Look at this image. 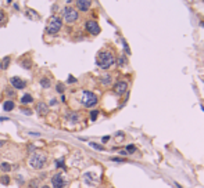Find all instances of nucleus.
I'll return each mask as SVG.
<instances>
[{
    "label": "nucleus",
    "instance_id": "obj_1",
    "mask_svg": "<svg viewBox=\"0 0 204 188\" xmlns=\"http://www.w3.org/2000/svg\"><path fill=\"white\" fill-rule=\"evenodd\" d=\"M96 64L102 69H110L115 64V57L110 50H102L96 57Z\"/></svg>",
    "mask_w": 204,
    "mask_h": 188
},
{
    "label": "nucleus",
    "instance_id": "obj_2",
    "mask_svg": "<svg viewBox=\"0 0 204 188\" xmlns=\"http://www.w3.org/2000/svg\"><path fill=\"white\" fill-rule=\"evenodd\" d=\"M63 28V20L57 15H52L47 20V25H46V33L47 35H57Z\"/></svg>",
    "mask_w": 204,
    "mask_h": 188
},
{
    "label": "nucleus",
    "instance_id": "obj_3",
    "mask_svg": "<svg viewBox=\"0 0 204 188\" xmlns=\"http://www.w3.org/2000/svg\"><path fill=\"white\" fill-rule=\"evenodd\" d=\"M47 162V156L45 155V154L42 152H33L32 155H31L29 158V166L32 169H35V170H40V169L45 167V165H46Z\"/></svg>",
    "mask_w": 204,
    "mask_h": 188
},
{
    "label": "nucleus",
    "instance_id": "obj_4",
    "mask_svg": "<svg viewBox=\"0 0 204 188\" xmlns=\"http://www.w3.org/2000/svg\"><path fill=\"white\" fill-rule=\"evenodd\" d=\"M79 100H81V104L86 108H93L97 102H99L97 96H96L95 93H92V91H89V90H83L82 93H81Z\"/></svg>",
    "mask_w": 204,
    "mask_h": 188
},
{
    "label": "nucleus",
    "instance_id": "obj_5",
    "mask_svg": "<svg viewBox=\"0 0 204 188\" xmlns=\"http://www.w3.org/2000/svg\"><path fill=\"white\" fill-rule=\"evenodd\" d=\"M61 17H63V20L65 24H74L76 20H78V11H76V8H74V7H64L63 11H61Z\"/></svg>",
    "mask_w": 204,
    "mask_h": 188
},
{
    "label": "nucleus",
    "instance_id": "obj_6",
    "mask_svg": "<svg viewBox=\"0 0 204 188\" xmlns=\"http://www.w3.org/2000/svg\"><path fill=\"white\" fill-rule=\"evenodd\" d=\"M68 181H67V178L64 177L63 173L57 172L56 174L52 177V187L53 188H65Z\"/></svg>",
    "mask_w": 204,
    "mask_h": 188
},
{
    "label": "nucleus",
    "instance_id": "obj_7",
    "mask_svg": "<svg viewBox=\"0 0 204 188\" xmlns=\"http://www.w3.org/2000/svg\"><path fill=\"white\" fill-rule=\"evenodd\" d=\"M85 29H86V32L90 33V35H93V36L99 35L100 31H102V29H100V26H99V24L96 22V21H86Z\"/></svg>",
    "mask_w": 204,
    "mask_h": 188
},
{
    "label": "nucleus",
    "instance_id": "obj_8",
    "mask_svg": "<svg viewBox=\"0 0 204 188\" xmlns=\"http://www.w3.org/2000/svg\"><path fill=\"white\" fill-rule=\"evenodd\" d=\"M83 181H85L86 185H89V187H95V185H97V183H99V177H97L95 173L88 172L83 174Z\"/></svg>",
    "mask_w": 204,
    "mask_h": 188
},
{
    "label": "nucleus",
    "instance_id": "obj_9",
    "mask_svg": "<svg viewBox=\"0 0 204 188\" xmlns=\"http://www.w3.org/2000/svg\"><path fill=\"white\" fill-rule=\"evenodd\" d=\"M114 93L117 94V96H124V94L128 91V83H126L125 80H119L117 82V83L114 84Z\"/></svg>",
    "mask_w": 204,
    "mask_h": 188
},
{
    "label": "nucleus",
    "instance_id": "obj_10",
    "mask_svg": "<svg viewBox=\"0 0 204 188\" xmlns=\"http://www.w3.org/2000/svg\"><path fill=\"white\" fill-rule=\"evenodd\" d=\"M10 84L13 86L14 89H17V90H22V89L26 87V82L24 80V79L18 78V76H14V78L10 79Z\"/></svg>",
    "mask_w": 204,
    "mask_h": 188
},
{
    "label": "nucleus",
    "instance_id": "obj_11",
    "mask_svg": "<svg viewBox=\"0 0 204 188\" xmlns=\"http://www.w3.org/2000/svg\"><path fill=\"white\" fill-rule=\"evenodd\" d=\"M75 3H76V8L79 11H82V13H86L90 8V6H92L90 0H75Z\"/></svg>",
    "mask_w": 204,
    "mask_h": 188
},
{
    "label": "nucleus",
    "instance_id": "obj_12",
    "mask_svg": "<svg viewBox=\"0 0 204 188\" xmlns=\"http://www.w3.org/2000/svg\"><path fill=\"white\" fill-rule=\"evenodd\" d=\"M36 112L40 116H46V115L49 114V105H47L46 102H43V101H39L36 104Z\"/></svg>",
    "mask_w": 204,
    "mask_h": 188
},
{
    "label": "nucleus",
    "instance_id": "obj_13",
    "mask_svg": "<svg viewBox=\"0 0 204 188\" xmlns=\"http://www.w3.org/2000/svg\"><path fill=\"white\" fill-rule=\"evenodd\" d=\"M25 15L29 18V20H40V15L38 14V11L32 10V8H28L25 13Z\"/></svg>",
    "mask_w": 204,
    "mask_h": 188
},
{
    "label": "nucleus",
    "instance_id": "obj_14",
    "mask_svg": "<svg viewBox=\"0 0 204 188\" xmlns=\"http://www.w3.org/2000/svg\"><path fill=\"white\" fill-rule=\"evenodd\" d=\"M14 108H15V104H14L13 100H7L3 102V109L6 111V112H10V111H13Z\"/></svg>",
    "mask_w": 204,
    "mask_h": 188
},
{
    "label": "nucleus",
    "instance_id": "obj_15",
    "mask_svg": "<svg viewBox=\"0 0 204 188\" xmlns=\"http://www.w3.org/2000/svg\"><path fill=\"white\" fill-rule=\"evenodd\" d=\"M10 62H11V57L7 55V57H4V58L2 60V62H0V68L3 69V71H6V69L10 66Z\"/></svg>",
    "mask_w": 204,
    "mask_h": 188
},
{
    "label": "nucleus",
    "instance_id": "obj_16",
    "mask_svg": "<svg viewBox=\"0 0 204 188\" xmlns=\"http://www.w3.org/2000/svg\"><path fill=\"white\" fill-rule=\"evenodd\" d=\"M67 119H68L71 123H78L79 119H81V116H79L76 112H71V114L67 115Z\"/></svg>",
    "mask_w": 204,
    "mask_h": 188
},
{
    "label": "nucleus",
    "instance_id": "obj_17",
    "mask_svg": "<svg viewBox=\"0 0 204 188\" xmlns=\"http://www.w3.org/2000/svg\"><path fill=\"white\" fill-rule=\"evenodd\" d=\"M31 102H33V97L31 96V94H24L22 97H21V104L22 105H26V104H31Z\"/></svg>",
    "mask_w": 204,
    "mask_h": 188
},
{
    "label": "nucleus",
    "instance_id": "obj_18",
    "mask_svg": "<svg viewBox=\"0 0 204 188\" xmlns=\"http://www.w3.org/2000/svg\"><path fill=\"white\" fill-rule=\"evenodd\" d=\"M100 82H102L104 86H109V84H111V82H112V76L111 75H103L102 78H100Z\"/></svg>",
    "mask_w": 204,
    "mask_h": 188
},
{
    "label": "nucleus",
    "instance_id": "obj_19",
    "mask_svg": "<svg viewBox=\"0 0 204 188\" xmlns=\"http://www.w3.org/2000/svg\"><path fill=\"white\" fill-rule=\"evenodd\" d=\"M40 86H42L43 89H49L50 86H52V82H50L49 78H46V76H45V78L40 79Z\"/></svg>",
    "mask_w": 204,
    "mask_h": 188
},
{
    "label": "nucleus",
    "instance_id": "obj_20",
    "mask_svg": "<svg viewBox=\"0 0 204 188\" xmlns=\"http://www.w3.org/2000/svg\"><path fill=\"white\" fill-rule=\"evenodd\" d=\"M0 169H2L3 172L7 173V172H10L11 169H13V166H11L8 162H2V163H0Z\"/></svg>",
    "mask_w": 204,
    "mask_h": 188
},
{
    "label": "nucleus",
    "instance_id": "obj_21",
    "mask_svg": "<svg viewBox=\"0 0 204 188\" xmlns=\"http://www.w3.org/2000/svg\"><path fill=\"white\" fill-rule=\"evenodd\" d=\"M65 159L64 158H60L59 160H56V162H54V166H56V169H60V167H65Z\"/></svg>",
    "mask_w": 204,
    "mask_h": 188
},
{
    "label": "nucleus",
    "instance_id": "obj_22",
    "mask_svg": "<svg viewBox=\"0 0 204 188\" xmlns=\"http://www.w3.org/2000/svg\"><path fill=\"white\" fill-rule=\"evenodd\" d=\"M0 183H2V185H8L10 184V177L7 174H3L0 177Z\"/></svg>",
    "mask_w": 204,
    "mask_h": 188
},
{
    "label": "nucleus",
    "instance_id": "obj_23",
    "mask_svg": "<svg viewBox=\"0 0 204 188\" xmlns=\"http://www.w3.org/2000/svg\"><path fill=\"white\" fill-rule=\"evenodd\" d=\"M4 22H7V17L3 10H0V25H4Z\"/></svg>",
    "mask_w": 204,
    "mask_h": 188
},
{
    "label": "nucleus",
    "instance_id": "obj_24",
    "mask_svg": "<svg viewBox=\"0 0 204 188\" xmlns=\"http://www.w3.org/2000/svg\"><path fill=\"white\" fill-rule=\"evenodd\" d=\"M6 94H7V97H8V100H11V98L15 97V91H14L13 89H7V90H6Z\"/></svg>",
    "mask_w": 204,
    "mask_h": 188
},
{
    "label": "nucleus",
    "instance_id": "obj_25",
    "mask_svg": "<svg viewBox=\"0 0 204 188\" xmlns=\"http://www.w3.org/2000/svg\"><path fill=\"white\" fill-rule=\"evenodd\" d=\"M126 152H128V154H135L136 152V147L133 145V144H129V145L126 147Z\"/></svg>",
    "mask_w": 204,
    "mask_h": 188
},
{
    "label": "nucleus",
    "instance_id": "obj_26",
    "mask_svg": "<svg viewBox=\"0 0 204 188\" xmlns=\"http://www.w3.org/2000/svg\"><path fill=\"white\" fill-rule=\"evenodd\" d=\"M97 116H99V111H97V109H95V111H92V112H90V120H93V122H95V120L97 119Z\"/></svg>",
    "mask_w": 204,
    "mask_h": 188
},
{
    "label": "nucleus",
    "instance_id": "obj_27",
    "mask_svg": "<svg viewBox=\"0 0 204 188\" xmlns=\"http://www.w3.org/2000/svg\"><path fill=\"white\" fill-rule=\"evenodd\" d=\"M56 90L59 91V93H61V94H63V93H64V90H65V87H64V84H63V83H57Z\"/></svg>",
    "mask_w": 204,
    "mask_h": 188
},
{
    "label": "nucleus",
    "instance_id": "obj_28",
    "mask_svg": "<svg viewBox=\"0 0 204 188\" xmlns=\"http://www.w3.org/2000/svg\"><path fill=\"white\" fill-rule=\"evenodd\" d=\"M89 145L92 147V148H95V149H99V151H103V149H104V147H103V145H100V144H96V143H90Z\"/></svg>",
    "mask_w": 204,
    "mask_h": 188
},
{
    "label": "nucleus",
    "instance_id": "obj_29",
    "mask_svg": "<svg viewBox=\"0 0 204 188\" xmlns=\"http://www.w3.org/2000/svg\"><path fill=\"white\" fill-rule=\"evenodd\" d=\"M21 65H22L25 69H31V66H32V65H31V61H29V60H26V61H21Z\"/></svg>",
    "mask_w": 204,
    "mask_h": 188
},
{
    "label": "nucleus",
    "instance_id": "obj_30",
    "mask_svg": "<svg viewBox=\"0 0 204 188\" xmlns=\"http://www.w3.org/2000/svg\"><path fill=\"white\" fill-rule=\"evenodd\" d=\"M38 184H39V180H31V181H29V187L31 188H38V187H39Z\"/></svg>",
    "mask_w": 204,
    "mask_h": 188
},
{
    "label": "nucleus",
    "instance_id": "obj_31",
    "mask_svg": "<svg viewBox=\"0 0 204 188\" xmlns=\"http://www.w3.org/2000/svg\"><path fill=\"white\" fill-rule=\"evenodd\" d=\"M115 138H117V141H118V140H122L124 138V133H122V131H118V133L115 134Z\"/></svg>",
    "mask_w": 204,
    "mask_h": 188
},
{
    "label": "nucleus",
    "instance_id": "obj_32",
    "mask_svg": "<svg viewBox=\"0 0 204 188\" xmlns=\"http://www.w3.org/2000/svg\"><path fill=\"white\" fill-rule=\"evenodd\" d=\"M21 112H22V114H25V115H32V111L26 109V108H22V109H21Z\"/></svg>",
    "mask_w": 204,
    "mask_h": 188
},
{
    "label": "nucleus",
    "instance_id": "obj_33",
    "mask_svg": "<svg viewBox=\"0 0 204 188\" xmlns=\"http://www.w3.org/2000/svg\"><path fill=\"white\" fill-rule=\"evenodd\" d=\"M111 160H114V162H124L125 159H124V158H118V156H114V158H111Z\"/></svg>",
    "mask_w": 204,
    "mask_h": 188
},
{
    "label": "nucleus",
    "instance_id": "obj_34",
    "mask_svg": "<svg viewBox=\"0 0 204 188\" xmlns=\"http://www.w3.org/2000/svg\"><path fill=\"white\" fill-rule=\"evenodd\" d=\"M33 151H35V145H33V144H29V145H28V152L33 154Z\"/></svg>",
    "mask_w": 204,
    "mask_h": 188
},
{
    "label": "nucleus",
    "instance_id": "obj_35",
    "mask_svg": "<svg viewBox=\"0 0 204 188\" xmlns=\"http://www.w3.org/2000/svg\"><path fill=\"white\" fill-rule=\"evenodd\" d=\"M67 82H68V83H75L76 79L74 78V76H68V80H67Z\"/></svg>",
    "mask_w": 204,
    "mask_h": 188
},
{
    "label": "nucleus",
    "instance_id": "obj_36",
    "mask_svg": "<svg viewBox=\"0 0 204 188\" xmlns=\"http://www.w3.org/2000/svg\"><path fill=\"white\" fill-rule=\"evenodd\" d=\"M6 120H10V118H7V116H0V122H6Z\"/></svg>",
    "mask_w": 204,
    "mask_h": 188
},
{
    "label": "nucleus",
    "instance_id": "obj_37",
    "mask_svg": "<svg viewBox=\"0 0 204 188\" xmlns=\"http://www.w3.org/2000/svg\"><path fill=\"white\" fill-rule=\"evenodd\" d=\"M125 62H126V60L124 58V57H122V58L119 60V65H121V66H122V65H125Z\"/></svg>",
    "mask_w": 204,
    "mask_h": 188
},
{
    "label": "nucleus",
    "instance_id": "obj_38",
    "mask_svg": "<svg viewBox=\"0 0 204 188\" xmlns=\"http://www.w3.org/2000/svg\"><path fill=\"white\" fill-rule=\"evenodd\" d=\"M109 140H110V136H105V137H103V138H102V141H103V143H107Z\"/></svg>",
    "mask_w": 204,
    "mask_h": 188
},
{
    "label": "nucleus",
    "instance_id": "obj_39",
    "mask_svg": "<svg viewBox=\"0 0 204 188\" xmlns=\"http://www.w3.org/2000/svg\"><path fill=\"white\" fill-rule=\"evenodd\" d=\"M6 145V141H3V140H0V148H2V147H4Z\"/></svg>",
    "mask_w": 204,
    "mask_h": 188
},
{
    "label": "nucleus",
    "instance_id": "obj_40",
    "mask_svg": "<svg viewBox=\"0 0 204 188\" xmlns=\"http://www.w3.org/2000/svg\"><path fill=\"white\" fill-rule=\"evenodd\" d=\"M119 154H121V155H124V156L128 155V152H126V151H119Z\"/></svg>",
    "mask_w": 204,
    "mask_h": 188
},
{
    "label": "nucleus",
    "instance_id": "obj_41",
    "mask_svg": "<svg viewBox=\"0 0 204 188\" xmlns=\"http://www.w3.org/2000/svg\"><path fill=\"white\" fill-rule=\"evenodd\" d=\"M64 2H65V3H72L74 0H64Z\"/></svg>",
    "mask_w": 204,
    "mask_h": 188
},
{
    "label": "nucleus",
    "instance_id": "obj_42",
    "mask_svg": "<svg viewBox=\"0 0 204 188\" xmlns=\"http://www.w3.org/2000/svg\"><path fill=\"white\" fill-rule=\"evenodd\" d=\"M42 188H50V187H49V185H43Z\"/></svg>",
    "mask_w": 204,
    "mask_h": 188
},
{
    "label": "nucleus",
    "instance_id": "obj_43",
    "mask_svg": "<svg viewBox=\"0 0 204 188\" xmlns=\"http://www.w3.org/2000/svg\"><path fill=\"white\" fill-rule=\"evenodd\" d=\"M201 109H203V111H204V107H201Z\"/></svg>",
    "mask_w": 204,
    "mask_h": 188
}]
</instances>
